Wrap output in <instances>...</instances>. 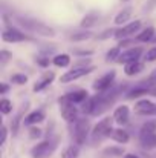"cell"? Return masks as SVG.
Here are the masks:
<instances>
[{
  "instance_id": "obj_10",
  "label": "cell",
  "mask_w": 156,
  "mask_h": 158,
  "mask_svg": "<svg viewBox=\"0 0 156 158\" xmlns=\"http://www.w3.org/2000/svg\"><path fill=\"white\" fill-rule=\"evenodd\" d=\"M139 28H141V22H139V20H135V22H132V23H129V25H126V26L116 29L115 37H116V39H122V40H124V39H129V37H132L133 34H136V32L139 31Z\"/></svg>"
},
{
  "instance_id": "obj_9",
  "label": "cell",
  "mask_w": 156,
  "mask_h": 158,
  "mask_svg": "<svg viewBox=\"0 0 156 158\" xmlns=\"http://www.w3.org/2000/svg\"><path fill=\"white\" fill-rule=\"evenodd\" d=\"M28 39L29 37L26 34H23L22 31H18L15 28H8L2 34V40L3 42H8V43H18V42H25Z\"/></svg>"
},
{
  "instance_id": "obj_37",
  "label": "cell",
  "mask_w": 156,
  "mask_h": 158,
  "mask_svg": "<svg viewBox=\"0 0 156 158\" xmlns=\"http://www.w3.org/2000/svg\"><path fill=\"white\" fill-rule=\"evenodd\" d=\"M8 91H9V86H8L6 83H2V85H0V94H2V95H5Z\"/></svg>"
},
{
  "instance_id": "obj_18",
  "label": "cell",
  "mask_w": 156,
  "mask_h": 158,
  "mask_svg": "<svg viewBox=\"0 0 156 158\" xmlns=\"http://www.w3.org/2000/svg\"><path fill=\"white\" fill-rule=\"evenodd\" d=\"M110 138L113 141H116V143H122L124 144V143L129 141V134L126 131H122V129H113L112 134H110Z\"/></svg>"
},
{
  "instance_id": "obj_27",
  "label": "cell",
  "mask_w": 156,
  "mask_h": 158,
  "mask_svg": "<svg viewBox=\"0 0 156 158\" xmlns=\"http://www.w3.org/2000/svg\"><path fill=\"white\" fill-rule=\"evenodd\" d=\"M12 110V103L8 100V98H2V102H0V112L3 114V115H6V114H9Z\"/></svg>"
},
{
  "instance_id": "obj_42",
  "label": "cell",
  "mask_w": 156,
  "mask_h": 158,
  "mask_svg": "<svg viewBox=\"0 0 156 158\" xmlns=\"http://www.w3.org/2000/svg\"><path fill=\"white\" fill-rule=\"evenodd\" d=\"M153 40H155V42H156V35H155V39H153Z\"/></svg>"
},
{
  "instance_id": "obj_24",
  "label": "cell",
  "mask_w": 156,
  "mask_h": 158,
  "mask_svg": "<svg viewBox=\"0 0 156 158\" xmlns=\"http://www.w3.org/2000/svg\"><path fill=\"white\" fill-rule=\"evenodd\" d=\"M147 92H150V88H146V86H136L133 91H130L126 97L127 98H130V100H133V98H138V97H141V95H146Z\"/></svg>"
},
{
  "instance_id": "obj_1",
  "label": "cell",
  "mask_w": 156,
  "mask_h": 158,
  "mask_svg": "<svg viewBox=\"0 0 156 158\" xmlns=\"http://www.w3.org/2000/svg\"><path fill=\"white\" fill-rule=\"evenodd\" d=\"M15 20L18 22V25H22L25 29L34 32V34H38V35H43V37H54L55 35V31L49 28L48 25L38 22V20H34V19H28V17H22V15H17Z\"/></svg>"
},
{
  "instance_id": "obj_41",
  "label": "cell",
  "mask_w": 156,
  "mask_h": 158,
  "mask_svg": "<svg viewBox=\"0 0 156 158\" xmlns=\"http://www.w3.org/2000/svg\"><path fill=\"white\" fill-rule=\"evenodd\" d=\"M150 81H153V83H156V71H155V74L150 77Z\"/></svg>"
},
{
  "instance_id": "obj_23",
  "label": "cell",
  "mask_w": 156,
  "mask_h": 158,
  "mask_svg": "<svg viewBox=\"0 0 156 158\" xmlns=\"http://www.w3.org/2000/svg\"><path fill=\"white\" fill-rule=\"evenodd\" d=\"M95 106H97V98H95V97H89L86 102L81 103V110H83L84 114H94Z\"/></svg>"
},
{
  "instance_id": "obj_14",
  "label": "cell",
  "mask_w": 156,
  "mask_h": 158,
  "mask_svg": "<svg viewBox=\"0 0 156 158\" xmlns=\"http://www.w3.org/2000/svg\"><path fill=\"white\" fill-rule=\"evenodd\" d=\"M129 115H130V110L127 106H119L115 109V114H113V120L118 123V124H126L129 121Z\"/></svg>"
},
{
  "instance_id": "obj_31",
  "label": "cell",
  "mask_w": 156,
  "mask_h": 158,
  "mask_svg": "<svg viewBox=\"0 0 156 158\" xmlns=\"http://www.w3.org/2000/svg\"><path fill=\"white\" fill-rule=\"evenodd\" d=\"M11 57H12V54L11 52H8V51H2V52H0V64L3 66Z\"/></svg>"
},
{
  "instance_id": "obj_19",
  "label": "cell",
  "mask_w": 156,
  "mask_h": 158,
  "mask_svg": "<svg viewBox=\"0 0 156 158\" xmlns=\"http://www.w3.org/2000/svg\"><path fill=\"white\" fill-rule=\"evenodd\" d=\"M78 157H80V144H70L61 154V158H78Z\"/></svg>"
},
{
  "instance_id": "obj_36",
  "label": "cell",
  "mask_w": 156,
  "mask_h": 158,
  "mask_svg": "<svg viewBox=\"0 0 156 158\" xmlns=\"http://www.w3.org/2000/svg\"><path fill=\"white\" fill-rule=\"evenodd\" d=\"M6 135H8V129H6V126H2V140H0V144H5Z\"/></svg>"
},
{
  "instance_id": "obj_2",
  "label": "cell",
  "mask_w": 156,
  "mask_h": 158,
  "mask_svg": "<svg viewBox=\"0 0 156 158\" xmlns=\"http://www.w3.org/2000/svg\"><path fill=\"white\" fill-rule=\"evenodd\" d=\"M139 143L144 149H155L156 148V123L149 121L141 127L139 132Z\"/></svg>"
},
{
  "instance_id": "obj_25",
  "label": "cell",
  "mask_w": 156,
  "mask_h": 158,
  "mask_svg": "<svg viewBox=\"0 0 156 158\" xmlns=\"http://www.w3.org/2000/svg\"><path fill=\"white\" fill-rule=\"evenodd\" d=\"M97 20H98V15H97V14H89V15H86V17L83 19L81 26H83V28H90V26L95 25Z\"/></svg>"
},
{
  "instance_id": "obj_35",
  "label": "cell",
  "mask_w": 156,
  "mask_h": 158,
  "mask_svg": "<svg viewBox=\"0 0 156 158\" xmlns=\"http://www.w3.org/2000/svg\"><path fill=\"white\" fill-rule=\"evenodd\" d=\"M37 63L40 66H48L49 64V58L48 57H37Z\"/></svg>"
},
{
  "instance_id": "obj_26",
  "label": "cell",
  "mask_w": 156,
  "mask_h": 158,
  "mask_svg": "<svg viewBox=\"0 0 156 158\" xmlns=\"http://www.w3.org/2000/svg\"><path fill=\"white\" fill-rule=\"evenodd\" d=\"M90 37H92V34H90V32H87V31L84 32V31H83V32H75V34H72L69 39H70V40H74V42H84V40L90 39Z\"/></svg>"
},
{
  "instance_id": "obj_43",
  "label": "cell",
  "mask_w": 156,
  "mask_h": 158,
  "mask_svg": "<svg viewBox=\"0 0 156 158\" xmlns=\"http://www.w3.org/2000/svg\"><path fill=\"white\" fill-rule=\"evenodd\" d=\"M122 2H129V0H122Z\"/></svg>"
},
{
  "instance_id": "obj_21",
  "label": "cell",
  "mask_w": 156,
  "mask_h": 158,
  "mask_svg": "<svg viewBox=\"0 0 156 158\" xmlns=\"http://www.w3.org/2000/svg\"><path fill=\"white\" fill-rule=\"evenodd\" d=\"M130 15H132V8H124L122 11H119V12L116 14L115 23H116V25H122V23H126V22L130 19Z\"/></svg>"
},
{
  "instance_id": "obj_32",
  "label": "cell",
  "mask_w": 156,
  "mask_h": 158,
  "mask_svg": "<svg viewBox=\"0 0 156 158\" xmlns=\"http://www.w3.org/2000/svg\"><path fill=\"white\" fill-rule=\"evenodd\" d=\"M146 58H147L149 61H155V60H156V46L147 51V55H146Z\"/></svg>"
},
{
  "instance_id": "obj_20",
  "label": "cell",
  "mask_w": 156,
  "mask_h": 158,
  "mask_svg": "<svg viewBox=\"0 0 156 158\" xmlns=\"http://www.w3.org/2000/svg\"><path fill=\"white\" fill-rule=\"evenodd\" d=\"M52 63L58 68H66V66L70 64V57L67 54H58L52 58Z\"/></svg>"
},
{
  "instance_id": "obj_6",
  "label": "cell",
  "mask_w": 156,
  "mask_h": 158,
  "mask_svg": "<svg viewBox=\"0 0 156 158\" xmlns=\"http://www.w3.org/2000/svg\"><path fill=\"white\" fill-rule=\"evenodd\" d=\"M112 124H113V118H103L95 127H94V132H92V138H94V141H100V140H103V138H110V134H112V131H113V127H112Z\"/></svg>"
},
{
  "instance_id": "obj_22",
  "label": "cell",
  "mask_w": 156,
  "mask_h": 158,
  "mask_svg": "<svg viewBox=\"0 0 156 158\" xmlns=\"http://www.w3.org/2000/svg\"><path fill=\"white\" fill-rule=\"evenodd\" d=\"M155 39V29L150 26V28H146L141 34L136 35V42H150Z\"/></svg>"
},
{
  "instance_id": "obj_40",
  "label": "cell",
  "mask_w": 156,
  "mask_h": 158,
  "mask_svg": "<svg viewBox=\"0 0 156 158\" xmlns=\"http://www.w3.org/2000/svg\"><path fill=\"white\" fill-rule=\"evenodd\" d=\"M124 158H139V157H138V155H135V154H126Z\"/></svg>"
},
{
  "instance_id": "obj_34",
  "label": "cell",
  "mask_w": 156,
  "mask_h": 158,
  "mask_svg": "<svg viewBox=\"0 0 156 158\" xmlns=\"http://www.w3.org/2000/svg\"><path fill=\"white\" fill-rule=\"evenodd\" d=\"M115 32H116L115 29H110V31H104L101 35H98V39H101V40H104V39H109V37H112V34L115 35Z\"/></svg>"
},
{
  "instance_id": "obj_16",
  "label": "cell",
  "mask_w": 156,
  "mask_h": 158,
  "mask_svg": "<svg viewBox=\"0 0 156 158\" xmlns=\"http://www.w3.org/2000/svg\"><path fill=\"white\" fill-rule=\"evenodd\" d=\"M43 120H45V112H43V110H34V112H31V114L23 120V123H25L26 126H32V124L42 123Z\"/></svg>"
},
{
  "instance_id": "obj_30",
  "label": "cell",
  "mask_w": 156,
  "mask_h": 158,
  "mask_svg": "<svg viewBox=\"0 0 156 158\" xmlns=\"http://www.w3.org/2000/svg\"><path fill=\"white\" fill-rule=\"evenodd\" d=\"M11 80H12V83H15V85H25V83L28 81V77H26L25 74H14V75L11 77Z\"/></svg>"
},
{
  "instance_id": "obj_28",
  "label": "cell",
  "mask_w": 156,
  "mask_h": 158,
  "mask_svg": "<svg viewBox=\"0 0 156 158\" xmlns=\"http://www.w3.org/2000/svg\"><path fill=\"white\" fill-rule=\"evenodd\" d=\"M104 154L110 155V157H121L124 154V149L122 148H107V149H104Z\"/></svg>"
},
{
  "instance_id": "obj_4",
  "label": "cell",
  "mask_w": 156,
  "mask_h": 158,
  "mask_svg": "<svg viewBox=\"0 0 156 158\" xmlns=\"http://www.w3.org/2000/svg\"><path fill=\"white\" fill-rule=\"evenodd\" d=\"M57 149V141L54 140H46L38 143L31 149V157L32 158H49Z\"/></svg>"
},
{
  "instance_id": "obj_7",
  "label": "cell",
  "mask_w": 156,
  "mask_h": 158,
  "mask_svg": "<svg viewBox=\"0 0 156 158\" xmlns=\"http://www.w3.org/2000/svg\"><path fill=\"white\" fill-rule=\"evenodd\" d=\"M94 69H95L94 66H74V69H70L66 74H63L60 80H61V83H70L74 80H78V78L90 74Z\"/></svg>"
},
{
  "instance_id": "obj_17",
  "label": "cell",
  "mask_w": 156,
  "mask_h": 158,
  "mask_svg": "<svg viewBox=\"0 0 156 158\" xmlns=\"http://www.w3.org/2000/svg\"><path fill=\"white\" fill-rule=\"evenodd\" d=\"M141 71H144V64H142L139 60L132 61V63H127V64H126V68H124V72H126L129 77L136 75V74H139Z\"/></svg>"
},
{
  "instance_id": "obj_5",
  "label": "cell",
  "mask_w": 156,
  "mask_h": 158,
  "mask_svg": "<svg viewBox=\"0 0 156 158\" xmlns=\"http://www.w3.org/2000/svg\"><path fill=\"white\" fill-rule=\"evenodd\" d=\"M89 131H90V123H89V120H86V118H78V120L75 121V124H74V132H72L75 143H77V144H83V143L86 141L87 135H89Z\"/></svg>"
},
{
  "instance_id": "obj_12",
  "label": "cell",
  "mask_w": 156,
  "mask_h": 158,
  "mask_svg": "<svg viewBox=\"0 0 156 158\" xmlns=\"http://www.w3.org/2000/svg\"><path fill=\"white\" fill-rule=\"evenodd\" d=\"M135 112L139 115H146V117L156 115V105L150 100H139L135 105Z\"/></svg>"
},
{
  "instance_id": "obj_8",
  "label": "cell",
  "mask_w": 156,
  "mask_h": 158,
  "mask_svg": "<svg viewBox=\"0 0 156 158\" xmlns=\"http://www.w3.org/2000/svg\"><path fill=\"white\" fill-rule=\"evenodd\" d=\"M116 74L115 71H110L107 74H104L103 77H100L95 83H94V89L98 91V92H106L107 89H110L113 86V80H115Z\"/></svg>"
},
{
  "instance_id": "obj_13",
  "label": "cell",
  "mask_w": 156,
  "mask_h": 158,
  "mask_svg": "<svg viewBox=\"0 0 156 158\" xmlns=\"http://www.w3.org/2000/svg\"><path fill=\"white\" fill-rule=\"evenodd\" d=\"M54 78H55V74L54 72H46L35 85H34V88H32V91L34 92H40V91H43V89H46L49 85H51L52 81H54Z\"/></svg>"
},
{
  "instance_id": "obj_38",
  "label": "cell",
  "mask_w": 156,
  "mask_h": 158,
  "mask_svg": "<svg viewBox=\"0 0 156 158\" xmlns=\"http://www.w3.org/2000/svg\"><path fill=\"white\" fill-rule=\"evenodd\" d=\"M75 54H78V55H90L92 51H75Z\"/></svg>"
},
{
  "instance_id": "obj_15",
  "label": "cell",
  "mask_w": 156,
  "mask_h": 158,
  "mask_svg": "<svg viewBox=\"0 0 156 158\" xmlns=\"http://www.w3.org/2000/svg\"><path fill=\"white\" fill-rule=\"evenodd\" d=\"M72 103H83V102H86L87 98H89V94H87V91H84V89H77V91H74V92H70V94H67L66 95Z\"/></svg>"
},
{
  "instance_id": "obj_33",
  "label": "cell",
  "mask_w": 156,
  "mask_h": 158,
  "mask_svg": "<svg viewBox=\"0 0 156 158\" xmlns=\"http://www.w3.org/2000/svg\"><path fill=\"white\" fill-rule=\"evenodd\" d=\"M40 135H42V131L38 127H31L29 129V137L31 138H38Z\"/></svg>"
},
{
  "instance_id": "obj_3",
  "label": "cell",
  "mask_w": 156,
  "mask_h": 158,
  "mask_svg": "<svg viewBox=\"0 0 156 158\" xmlns=\"http://www.w3.org/2000/svg\"><path fill=\"white\" fill-rule=\"evenodd\" d=\"M60 103V112H61V117L67 121V123H75L78 120V107L75 106V103H72L66 95L61 97L58 100Z\"/></svg>"
},
{
  "instance_id": "obj_29",
  "label": "cell",
  "mask_w": 156,
  "mask_h": 158,
  "mask_svg": "<svg viewBox=\"0 0 156 158\" xmlns=\"http://www.w3.org/2000/svg\"><path fill=\"white\" fill-rule=\"evenodd\" d=\"M119 54H121V46H115V48H112V49H110V51L107 52V61H113V60H118Z\"/></svg>"
},
{
  "instance_id": "obj_39",
  "label": "cell",
  "mask_w": 156,
  "mask_h": 158,
  "mask_svg": "<svg viewBox=\"0 0 156 158\" xmlns=\"http://www.w3.org/2000/svg\"><path fill=\"white\" fill-rule=\"evenodd\" d=\"M155 2L156 0H150V2H149V5H146V9H147V11H150V8L155 5Z\"/></svg>"
},
{
  "instance_id": "obj_11",
  "label": "cell",
  "mask_w": 156,
  "mask_h": 158,
  "mask_svg": "<svg viewBox=\"0 0 156 158\" xmlns=\"http://www.w3.org/2000/svg\"><path fill=\"white\" fill-rule=\"evenodd\" d=\"M141 54H142V49H141L139 46H136V48H130V49H127V51H124V52L119 54V57H118L116 61L121 63V64H127V63H132V61L139 60Z\"/></svg>"
}]
</instances>
